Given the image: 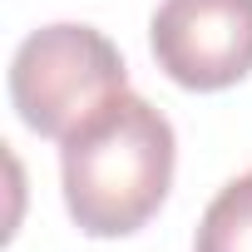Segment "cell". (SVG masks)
I'll return each instance as SVG.
<instances>
[{
  "label": "cell",
  "mask_w": 252,
  "mask_h": 252,
  "mask_svg": "<svg viewBox=\"0 0 252 252\" xmlns=\"http://www.w3.org/2000/svg\"><path fill=\"white\" fill-rule=\"evenodd\" d=\"M173 124L139 94H114L69 139H60L64 208L89 237H129L168 198Z\"/></svg>",
  "instance_id": "cell-1"
},
{
  "label": "cell",
  "mask_w": 252,
  "mask_h": 252,
  "mask_svg": "<svg viewBox=\"0 0 252 252\" xmlns=\"http://www.w3.org/2000/svg\"><path fill=\"white\" fill-rule=\"evenodd\" d=\"M124 89V55L94 25H45L10 60V104L40 139H69Z\"/></svg>",
  "instance_id": "cell-2"
},
{
  "label": "cell",
  "mask_w": 252,
  "mask_h": 252,
  "mask_svg": "<svg viewBox=\"0 0 252 252\" xmlns=\"http://www.w3.org/2000/svg\"><path fill=\"white\" fill-rule=\"evenodd\" d=\"M149 45L173 84L227 89L252 74V0H163Z\"/></svg>",
  "instance_id": "cell-3"
},
{
  "label": "cell",
  "mask_w": 252,
  "mask_h": 252,
  "mask_svg": "<svg viewBox=\"0 0 252 252\" xmlns=\"http://www.w3.org/2000/svg\"><path fill=\"white\" fill-rule=\"evenodd\" d=\"M193 252H252V173L232 178L208 203Z\"/></svg>",
  "instance_id": "cell-4"
}]
</instances>
